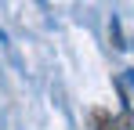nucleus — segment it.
<instances>
[{
	"label": "nucleus",
	"mask_w": 134,
	"mask_h": 130,
	"mask_svg": "<svg viewBox=\"0 0 134 130\" xmlns=\"http://www.w3.org/2000/svg\"><path fill=\"white\" fill-rule=\"evenodd\" d=\"M94 127H98V130H131V112L123 108L120 119H105V116L98 112V116H94Z\"/></svg>",
	"instance_id": "nucleus-1"
},
{
	"label": "nucleus",
	"mask_w": 134,
	"mask_h": 130,
	"mask_svg": "<svg viewBox=\"0 0 134 130\" xmlns=\"http://www.w3.org/2000/svg\"><path fill=\"white\" fill-rule=\"evenodd\" d=\"M109 29H112V43H116V47H127V43H123V36H120V22H116V18H112Z\"/></svg>",
	"instance_id": "nucleus-2"
},
{
	"label": "nucleus",
	"mask_w": 134,
	"mask_h": 130,
	"mask_svg": "<svg viewBox=\"0 0 134 130\" xmlns=\"http://www.w3.org/2000/svg\"><path fill=\"white\" fill-rule=\"evenodd\" d=\"M127 83H131V87H134V69H131V72H127Z\"/></svg>",
	"instance_id": "nucleus-3"
},
{
	"label": "nucleus",
	"mask_w": 134,
	"mask_h": 130,
	"mask_svg": "<svg viewBox=\"0 0 134 130\" xmlns=\"http://www.w3.org/2000/svg\"><path fill=\"white\" fill-rule=\"evenodd\" d=\"M40 4H47V0H40Z\"/></svg>",
	"instance_id": "nucleus-4"
}]
</instances>
